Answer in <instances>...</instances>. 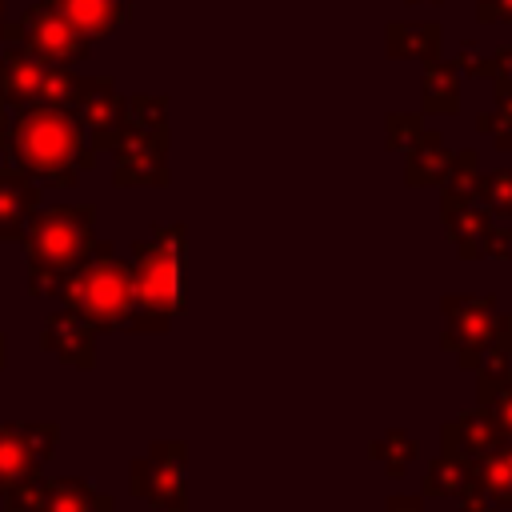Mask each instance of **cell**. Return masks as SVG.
Here are the masks:
<instances>
[{
  "label": "cell",
  "mask_w": 512,
  "mask_h": 512,
  "mask_svg": "<svg viewBox=\"0 0 512 512\" xmlns=\"http://www.w3.org/2000/svg\"><path fill=\"white\" fill-rule=\"evenodd\" d=\"M112 184L116 188H168V128L120 124L112 144Z\"/></svg>",
  "instance_id": "obj_9"
},
{
  "label": "cell",
  "mask_w": 512,
  "mask_h": 512,
  "mask_svg": "<svg viewBox=\"0 0 512 512\" xmlns=\"http://www.w3.org/2000/svg\"><path fill=\"white\" fill-rule=\"evenodd\" d=\"M468 480H472V464L440 452V456L424 468V492H420V496H440V500L456 496V500H460V492L468 488Z\"/></svg>",
  "instance_id": "obj_23"
},
{
  "label": "cell",
  "mask_w": 512,
  "mask_h": 512,
  "mask_svg": "<svg viewBox=\"0 0 512 512\" xmlns=\"http://www.w3.org/2000/svg\"><path fill=\"white\" fill-rule=\"evenodd\" d=\"M136 308L128 332H168L184 312V224H156L148 240L132 244Z\"/></svg>",
  "instance_id": "obj_3"
},
{
  "label": "cell",
  "mask_w": 512,
  "mask_h": 512,
  "mask_svg": "<svg viewBox=\"0 0 512 512\" xmlns=\"http://www.w3.org/2000/svg\"><path fill=\"white\" fill-rule=\"evenodd\" d=\"M152 512H156V508H152Z\"/></svg>",
  "instance_id": "obj_40"
},
{
  "label": "cell",
  "mask_w": 512,
  "mask_h": 512,
  "mask_svg": "<svg viewBox=\"0 0 512 512\" xmlns=\"http://www.w3.org/2000/svg\"><path fill=\"white\" fill-rule=\"evenodd\" d=\"M40 348L52 352L68 368H84V372L96 368V328L88 320H80L72 308H56L44 316Z\"/></svg>",
  "instance_id": "obj_12"
},
{
  "label": "cell",
  "mask_w": 512,
  "mask_h": 512,
  "mask_svg": "<svg viewBox=\"0 0 512 512\" xmlns=\"http://www.w3.org/2000/svg\"><path fill=\"white\" fill-rule=\"evenodd\" d=\"M440 312H444V332H440L444 352H456V364L464 372H472L480 352L488 348V340L496 336V328L504 320L496 312V296L492 292H484V296H444Z\"/></svg>",
  "instance_id": "obj_8"
},
{
  "label": "cell",
  "mask_w": 512,
  "mask_h": 512,
  "mask_svg": "<svg viewBox=\"0 0 512 512\" xmlns=\"http://www.w3.org/2000/svg\"><path fill=\"white\" fill-rule=\"evenodd\" d=\"M64 308H72L80 320H88L100 332H128L132 308H136V284L132 268L116 256L112 240H96L88 260L72 268L56 292Z\"/></svg>",
  "instance_id": "obj_4"
},
{
  "label": "cell",
  "mask_w": 512,
  "mask_h": 512,
  "mask_svg": "<svg viewBox=\"0 0 512 512\" xmlns=\"http://www.w3.org/2000/svg\"><path fill=\"white\" fill-rule=\"evenodd\" d=\"M0 16H4V0H0Z\"/></svg>",
  "instance_id": "obj_39"
},
{
  "label": "cell",
  "mask_w": 512,
  "mask_h": 512,
  "mask_svg": "<svg viewBox=\"0 0 512 512\" xmlns=\"http://www.w3.org/2000/svg\"><path fill=\"white\" fill-rule=\"evenodd\" d=\"M500 440L504 436H500V428H496V420H492V412L484 404H476L468 412H456L452 420L440 424V452L456 456V460H468V464L488 456Z\"/></svg>",
  "instance_id": "obj_13"
},
{
  "label": "cell",
  "mask_w": 512,
  "mask_h": 512,
  "mask_svg": "<svg viewBox=\"0 0 512 512\" xmlns=\"http://www.w3.org/2000/svg\"><path fill=\"white\" fill-rule=\"evenodd\" d=\"M0 44H24L32 56L48 60V64H80L92 52V40L84 32H76L56 8H48L44 0L28 4L16 20H0Z\"/></svg>",
  "instance_id": "obj_5"
},
{
  "label": "cell",
  "mask_w": 512,
  "mask_h": 512,
  "mask_svg": "<svg viewBox=\"0 0 512 512\" xmlns=\"http://www.w3.org/2000/svg\"><path fill=\"white\" fill-rule=\"evenodd\" d=\"M508 320H512V316H508Z\"/></svg>",
  "instance_id": "obj_41"
},
{
  "label": "cell",
  "mask_w": 512,
  "mask_h": 512,
  "mask_svg": "<svg viewBox=\"0 0 512 512\" xmlns=\"http://www.w3.org/2000/svg\"><path fill=\"white\" fill-rule=\"evenodd\" d=\"M76 84H80V76H76L68 64H48V68H44V80H40V104L72 108Z\"/></svg>",
  "instance_id": "obj_27"
},
{
  "label": "cell",
  "mask_w": 512,
  "mask_h": 512,
  "mask_svg": "<svg viewBox=\"0 0 512 512\" xmlns=\"http://www.w3.org/2000/svg\"><path fill=\"white\" fill-rule=\"evenodd\" d=\"M472 372H476V400L480 404H488L496 392H504L512 384V320L508 316L500 320L496 336L488 340V348L480 352Z\"/></svg>",
  "instance_id": "obj_17"
},
{
  "label": "cell",
  "mask_w": 512,
  "mask_h": 512,
  "mask_svg": "<svg viewBox=\"0 0 512 512\" xmlns=\"http://www.w3.org/2000/svg\"><path fill=\"white\" fill-rule=\"evenodd\" d=\"M416 452H420V444H416L404 428H388L384 436H376V440L368 444V456H372L376 464H384L388 476H404V472L412 468Z\"/></svg>",
  "instance_id": "obj_24"
},
{
  "label": "cell",
  "mask_w": 512,
  "mask_h": 512,
  "mask_svg": "<svg viewBox=\"0 0 512 512\" xmlns=\"http://www.w3.org/2000/svg\"><path fill=\"white\" fill-rule=\"evenodd\" d=\"M480 24H512V0H476Z\"/></svg>",
  "instance_id": "obj_33"
},
{
  "label": "cell",
  "mask_w": 512,
  "mask_h": 512,
  "mask_svg": "<svg viewBox=\"0 0 512 512\" xmlns=\"http://www.w3.org/2000/svg\"><path fill=\"white\" fill-rule=\"evenodd\" d=\"M476 180H480V164H476V152L472 148H460L452 152L444 176H440V204H464V200H476Z\"/></svg>",
  "instance_id": "obj_22"
},
{
  "label": "cell",
  "mask_w": 512,
  "mask_h": 512,
  "mask_svg": "<svg viewBox=\"0 0 512 512\" xmlns=\"http://www.w3.org/2000/svg\"><path fill=\"white\" fill-rule=\"evenodd\" d=\"M44 68H48V60L32 56L24 44H4L0 48V104L12 112V108L40 100Z\"/></svg>",
  "instance_id": "obj_14"
},
{
  "label": "cell",
  "mask_w": 512,
  "mask_h": 512,
  "mask_svg": "<svg viewBox=\"0 0 512 512\" xmlns=\"http://www.w3.org/2000/svg\"><path fill=\"white\" fill-rule=\"evenodd\" d=\"M28 256V296H56L64 276L80 268L96 244V208L92 204H52L36 208L24 224Z\"/></svg>",
  "instance_id": "obj_2"
},
{
  "label": "cell",
  "mask_w": 512,
  "mask_h": 512,
  "mask_svg": "<svg viewBox=\"0 0 512 512\" xmlns=\"http://www.w3.org/2000/svg\"><path fill=\"white\" fill-rule=\"evenodd\" d=\"M36 208H40V184L16 164H0V244L20 240Z\"/></svg>",
  "instance_id": "obj_15"
},
{
  "label": "cell",
  "mask_w": 512,
  "mask_h": 512,
  "mask_svg": "<svg viewBox=\"0 0 512 512\" xmlns=\"http://www.w3.org/2000/svg\"><path fill=\"white\" fill-rule=\"evenodd\" d=\"M420 132H424V112H392L384 120V136L392 152H404Z\"/></svg>",
  "instance_id": "obj_28"
},
{
  "label": "cell",
  "mask_w": 512,
  "mask_h": 512,
  "mask_svg": "<svg viewBox=\"0 0 512 512\" xmlns=\"http://www.w3.org/2000/svg\"><path fill=\"white\" fill-rule=\"evenodd\" d=\"M476 132L492 136V144L500 152H512V92L508 96H496V108L476 116Z\"/></svg>",
  "instance_id": "obj_26"
},
{
  "label": "cell",
  "mask_w": 512,
  "mask_h": 512,
  "mask_svg": "<svg viewBox=\"0 0 512 512\" xmlns=\"http://www.w3.org/2000/svg\"><path fill=\"white\" fill-rule=\"evenodd\" d=\"M0 500H4V512H116V500L108 492H96L88 480L48 476V472L20 480Z\"/></svg>",
  "instance_id": "obj_7"
},
{
  "label": "cell",
  "mask_w": 512,
  "mask_h": 512,
  "mask_svg": "<svg viewBox=\"0 0 512 512\" xmlns=\"http://www.w3.org/2000/svg\"><path fill=\"white\" fill-rule=\"evenodd\" d=\"M184 468H188V444L184 440H156V444H148L144 456L132 460L128 492L156 512H188Z\"/></svg>",
  "instance_id": "obj_6"
},
{
  "label": "cell",
  "mask_w": 512,
  "mask_h": 512,
  "mask_svg": "<svg viewBox=\"0 0 512 512\" xmlns=\"http://www.w3.org/2000/svg\"><path fill=\"white\" fill-rule=\"evenodd\" d=\"M460 512H500V508L476 488V492H464V496H460Z\"/></svg>",
  "instance_id": "obj_34"
},
{
  "label": "cell",
  "mask_w": 512,
  "mask_h": 512,
  "mask_svg": "<svg viewBox=\"0 0 512 512\" xmlns=\"http://www.w3.org/2000/svg\"><path fill=\"white\" fill-rule=\"evenodd\" d=\"M4 364H8V336L0 332V368H4Z\"/></svg>",
  "instance_id": "obj_37"
},
{
  "label": "cell",
  "mask_w": 512,
  "mask_h": 512,
  "mask_svg": "<svg viewBox=\"0 0 512 512\" xmlns=\"http://www.w3.org/2000/svg\"><path fill=\"white\" fill-rule=\"evenodd\" d=\"M420 112L432 116H452L460 112V68L456 60H424V76H420Z\"/></svg>",
  "instance_id": "obj_21"
},
{
  "label": "cell",
  "mask_w": 512,
  "mask_h": 512,
  "mask_svg": "<svg viewBox=\"0 0 512 512\" xmlns=\"http://www.w3.org/2000/svg\"><path fill=\"white\" fill-rule=\"evenodd\" d=\"M488 80H496V96L512 92V44H500L492 52V76Z\"/></svg>",
  "instance_id": "obj_31"
},
{
  "label": "cell",
  "mask_w": 512,
  "mask_h": 512,
  "mask_svg": "<svg viewBox=\"0 0 512 512\" xmlns=\"http://www.w3.org/2000/svg\"><path fill=\"white\" fill-rule=\"evenodd\" d=\"M404 4H432V0H404Z\"/></svg>",
  "instance_id": "obj_38"
},
{
  "label": "cell",
  "mask_w": 512,
  "mask_h": 512,
  "mask_svg": "<svg viewBox=\"0 0 512 512\" xmlns=\"http://www.w3.org/2000/svg\"><path fill=\"white\" fill-rule=\"evenodd\" d=\"M4 156L28 172L32 180H44L52 188H72L80 172L96 168V148L84 136V124L72 108L60 104H24L8 116V140Z\"/></svg>",
  "instance_id": "obj_1"
},
{
  "label": "cell",
  "mask_w": 512,
  "mask_h": 512,
  "mask_svg": "<svg viewBox=\"0 0 512 512\" xmlns=\"http://www.w3.org/2000/svg\"><path fill=\"white\" fill-rule=\"evenodd\" d=\"M56 444H60L56 420L0 424V496L16 488L20 480L44 472V464L56 456Z\"/></svg>",
  "instance_id": "obj_10"
},
{
  "label": "cell",
  "mask_w": 512,
  "mask_h": 512,
  "mask_svg": "<svg viewBox=\"0 0 512 512\" xmlns=\"http://www.w3.org/2000/svg\"><path fill=\"white\" fill-rule=\"evenodd\" d=\"M480 256L488 260H512V224H488L484 240H480Z\"/></svg>",
  "instance_id": "obj_29"
},
{
  "label": "cell",
  "mask_w": 512,
  "mask_h": 512,
  "mask_svg": "<svg viewBox=\"0 0 512 512\" xmlns=\"http://www.w3.org/2000/svg\"><path fill=\"white\" fill-rule=\"evenodd\" d=\"M72 112L84 124V136L96 152H112L116 132L124 124V96L116 88L112 76H80L76 96H72Z\"/></svg>",
  "instance_id": "obj_11"
},
{
  "label": "cell",
  "mask_w": 512,
  "mask_h": 512,
  "mask_svg": "<svg viewBox=\"0 0 512 512\" xmlns=\"http://www.w3.org/2000/svg\"><path fill=\"white\" fill-rule=\"evenodd\" d=\"M88 40H104L132 20V0H44Z\"/></svg>",
  "instance_id": "obj_16"
},
{
  "label": "cell",
  "mask_w": 512,
  "mask_h": 512,
  "mask_svg": "<svg viewBox=\"0 0 512 512\" xmlns=\"http://www.w3.org/2000/svg\"><path fill=\"white\" fill-rule=\"evenodd\" d=\"M476 204H484L492 216L512 224V168H496L476 180Z\"/></svg>",
  "instance_id": "obj_25"
},
{
  "label": "cell",
  "mask_w": 512,
  "mask_h": 512,
  "mask_svg": "<svg viewBox=\"0 0 512 512\" xmlns=\"http://www.w3.org/2000/svg\"><path fill=\"white\" fill-rule=\"evenodd\" d=\"M484 408L492 412V420H496L500 436H504V440H512V384H508L504 392H496V396H492Z\"/></svg>",
  "instance_id": "obj_32"
},
{
  "label": "cell",
  "mask_w": 512,
  "mask_h": 512,
  "mask_svg": "<svg viewBox=\"0 0 512 512\" xmlns=\"http://www.w3.org/2000/svg\"><path fill=\"white\" fill-rule=\"evenodd\" d=\"M448 160H452V152H448L444 136L424 128V132L404 148V184H408V188H432V184H440Z\"/></svg>",
  "instance_id": "obj_20"
},
{
  "label": "cell",
  "mask_w": 512,
  "mask_h": 512,
  "mask_svg": "<svg viewBox=\"0 0 512 512\" xmlns=\"http://www.w3.org/2000/svg\"><path fill=\"white\" fill-rule=\"evenodd\" d=\"M8 116H12V112L0 104V152H4V140H8Z\"/></svg>",
  "instance_id": "obj_36"
},
{
  "label": "cell",
  "mask_w": 512,
  "mask_h": 512,
  "mask_svg": "<svg viewBox=\"0 0 512 512\" xmlns=\"http://www.w3.org/2000/svg\"><path fill=\"white\" fill-rule=\"evenodd\" d=\"M384 512H428V508H424V496H388Z\"/></svg>",
  "instance_id": "obj_35"
},
{
  "label": "cell",
  "mask_w": 512,
  "mask_h": 512,
  "mask_svg": "<svg viewBox=\"0 0 512 512\" xmlns=\"http://www.w3.org/2000/svg\"><path fill=\"white\" fill-rule=\"evenodd\" d=\"M444 48V28L436 20L424 24H408V20H392L384 28V52L388 60H432Z\"/></svg>",
  "instance_id": "obj_18"
},
{
  "label": "cell",
  "mask_w": 512,
  "mask_h": 512,
  "mask_svg": "<svg viewBox=\"0 0 512 512\" xmlns=\"http://www.w3.org/2000/svg\"><path fill=\"white\" fill-rule=\"evenodd\" d=\"M440 220H444V236L456 244L460 260H480V240L492 224V212L476 200H464V204H440Z\"/></svg>",
  "instance_id": "obj_19"
},
{
  "label": "cell",
  "mask_w": 512,
  "mask_h": 512,
  "mask_svg": "<svg viewBox=\"0 0 512 512\" xmlns=\"http://www.w3.org/2000/svg\"><path fill=\"white\" fill-rule=\"evenodd\" d=\"M456 68H460V72H468V76H492V56H484L476 40H460Z\"/></svg>",
  "instance_id": "obj_30"
}]
</instances>
